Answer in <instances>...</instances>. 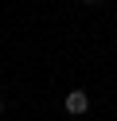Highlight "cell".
I'll return each mask as SVG.
<instances>
[{
	"label": "cell",
	"instance_id": "7a4b0ae2",
	"mask_svg": "<svg viewBox=\"0 0 117 121\" xmlns=\"http://www.w3.org/2000/svg\"><path fill=\"white\" fill-rule=\"evenodd\" d=\"M86 4H101V0H86Z\"/></svg>",
	"mask_w": 117,
	"mask_h": 121
},
{
	"label": "cell",
	"instance_id": "3957f363",
	"mask_svg": "<svg viewBox=\"0 0 117 121\" xmlns=\"http://www.w3.org/2000/svg\"><path fill=\"white\" fill-rule=\"evenodd\" d=\"M0 113H4V102H0Z\"/></svg>",
	"mask_w": 117,
	"mask_h": 121
},
{
	"label": "cell",
	"instance_id": "6da1fadb",
	"mask_svg": "<svg viewBox=\"0 0 117 121\" xmlns=\"http://www.w3.org/2000/svg\"><path fill=\"white\" fill-rule=\"evenodd\" d=\"M86 105H90V98H86L82 90H70L66 94V109L70 113H86Z\"/></svg>",
	"mask_w": 117,
	"mask_h": 121
}]
</instances>
